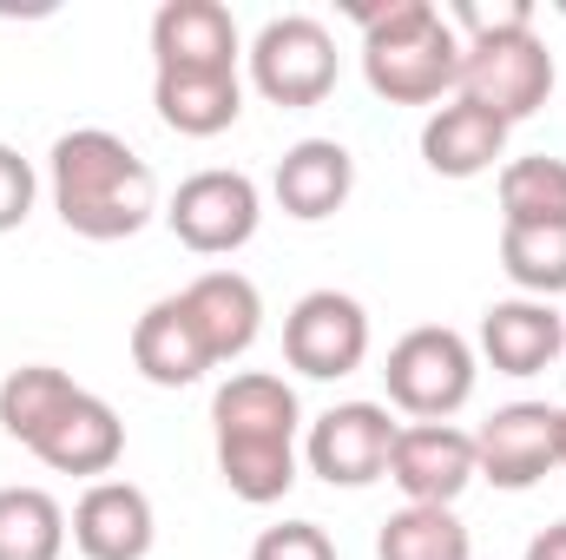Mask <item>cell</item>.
Masks as SVG:
<instances>
[{
	"instance_id": "1",
	"label": "cell",
	"mask_w": 566,
	"mask_h": 560,
	"mask_svg": "<svg viewBox=\"0 0 566 560\" xmlns=\"http://www.w3.org/2000/svg\"><path fill=\"white\" fill-rule=\"evenodd\" d=\"M46 191H53V211L73 238H93V245H119V238H139L158 211V178L133 145L106 126H80V133H60L46 152Z\"/></svg>"
},
{
	"instance_id": "2",
	"label": "cell",
	"mask_w": 566,
	"mask_h": 560,
	"mask_svg": "<svg viewBox=\"0 0 566 560\" xmlns=\"http://www.w3.org/2000/svg\"><path fill=\"white\" fill-rule=\"evenodd\" d=\"M296 428H303V403L271 370H244L211 396L218 475L238 501L271 508L296 488Z\"/></svg>"
},
{
	"instance_id": "3",
	"label": "cell",
	"mask_w": 566,
	"mask_h": 560,
	"mask_svg": "<svg viewBox=\"0 0 566 560\" xmlns=\"http://www.w3.org/2000/svg\"><path fill=\"white\" fill-rule=\"evenodd\" d=\"M363 27V80L389 106H434L461 80V33L434 0H369L349 7Z\"/></svg>"
},
{
	"instance_id": "4",
	"label": "cell",
	"mask_w": 566,
	"mask_h": 560,
	"mask_svg": "<svg viewBox=\"0 0 566 560\" xmlns=\"http://www.w3.org/2000/svg\"><path fill=\"white\" fill-rule=\"evenodd\" d=\"M554 93V53L534 27H514V33H488V40H461V80H454V100L494 113L507 133L521 120H534Z\"/></svg>"
},
{
	"instance_id": "5",
	"label": "cell",
	"mask_w": 566,
	"mask_h": 560,
	"mask_svg": "<svg viewBox=\"0 0 566 560\" xmlns=\"http://www.w3.org/2000/svg\"><path fill=\"white\" fill-rule=\"evenodd\" d=\"M382 383H389V403H396L402 416L448 422L454 409H468V396H474V350H468L461 330L422 323V330H409V336L389 350Z\"/></svg>"
},
{
	"instance_id": "6",
	"label": "cell",
	"mask_w": 566,
	"mask_h": 560,
	"mask_svg": "<svg viewBox=\"0 0 566 560\" xmlns=\"http://www.w3.org/2000/svg\"><path fill=\"white\" fill-rule=\"evenodd\" d=\"M251 86L283 106V113H296V106H323L329 93H336V40H329V27L323 20H310V13H277V20H264V33L251 40Z\"/></svg>"
},
{
	"instance_id": "7",
	"label": "cell",
	"mask_w": 566,
	"mask_h": 560,
	"mask_svg": "<svg viewBox=\"0 0 566 560\" xmlns=\"http://www.w3.org/2000/svg\"><path fill=\"white\" fill-rule=\"evenodd\" d=\"M258 218H264L258 185H251L244 172H224V165L191 172V178L178 185V198L165 205L171 238H178L185 251H198V258H231V251H244V245L258 238Z\"/></svg>"
},
{
	"instance_id": "8",
	"label": "cell",
	"mask_w": 566,
	"mask_h": 560,
	"mask_svg": "<svg viewBox=\"0 0 566 560\" xmlns=\"http://www.w3.org/2000/svg\"><path fill=\"white\" fill-rule=\"evenodd\" d=\"M369 356V310L349 290H310L283 317V363L310 383L356 376Z\"/></svg>"
},
{
	"instance_id": "9",
	"label": "cell",
	"mask_w": 566,
	"mask_h": 560,
	"mask_svg": "<svg viewBox=\"0 0 566 560\" xmlns=\"http://www.w3.org/2000/svg\"><path fill=\"white\" fill-rule=\"evenodd\" d=\"M396 435H402V422H389L382 403H336V409H323V416L310 422L303 462L329 488H369V481L389 475Z\"/></svg>"
},
{
	"instance_id": "10",
	"label": "cell",
	"mask_w": 566,
	"mask_h": 560,
	"mask_svg": "<svg viewBox=\"0 0 566 560\" xmlns=\"http://www.w3.org/2000/svg\"><path fill=\"white\" fill-rule=\"evenodd\" d=\"M474 468L481 481L521 495L534 481H547V468H560V409L547 403H507L474 428Z\"/></svg>"
},
{
	"instance_id": "11",
	"label": "cell",
	"mask_w": 566,
	"mask_h": 560,
	"mask_svg": "<svg viewBox=\"0 0 566 560\" xmlns=\"http://www.w3.org/2000/svg\"><path fill=\"white\" fill-rule=\"evenodd\" d=\"M474 435L454 428V422H409L396 435V455H389V481L416 501V508H454L461 488L474 481Z\"/></svg>"
},
{
	"instance_id": "12",
	"label": "cell",
	"mask_w": 566,
	"mask_h": 560,
	"mask_svg": "<svg viewBox=\"0 0 566 560\" xmlns=\"http://www.w3.org/2000/svg\"><path fill=\"white\" fill-rule=\"evenodd\" d=\"M27 448H33L53 475H93V481H106V475L119 468V455H126V422H119V409H113L106 396L73 390V396L60 403V416L46 422Z\"/></svg>"
},
{
	"instance_id": "13",
	"label": "cell",
	"mask_w": 566,
	"mask_h": 560,
	"mask_svg": "<svg viewBox=\"0 0 566 560\" xmlns=\"http://www.w3.org/2000/svg\"><path fill=\"white\" fill-rule=\"evenodd\" d=\"M238 20L218 0H165L151 13V66L158 73H238Z\"/></svg>"
},
{
	"instance_id": "14",
	"label": "cell",
	"mask_w": 566,
	"mask_h": 560,
	"mask_svg": "<svg viewBox=\"0 0 566 560\" xmlns=\"http://www.w3.org/2000/svg\"><path fill=\"white\" fill-rule=\"evenodd\" d=\"M73 548L86 560H145L151 541H158V521H151V495L139 481H93L66 521Z\"/></svg>"
},
{
	"instance_id": "15",
	"label": "cell",
	"mask_w": 566,
	"mask_h": 560,
	"mask_svg": "<svg viewBox=\"0 0 566 560\" xmlns=\"http://www.w3.org/2000/svg\"><path fill=\"white\" fill-rule=\"evenodd\" d=\"M566 350V317L541 297H507L481 310V356L501 376H541Z\"/></svg>"
},
{
	"instance_id": "16",
	"label": "cell",
	"mask_w": 566,
	"mask_h": 560,
	"mask_svg": "<svg viewBox=\"0 0 566 560\" xmlns=\"http://www.w3.org/2000/svg\"><path fill=\"white\" fill-rule=\"evenodd\" d=\"M271 191H277L283 218L323 225V218H336V211L349 205V191H356V158H349V145H336V139H296L277 158Z\"/></svg>"
},
{
	"instance_id": "17",
	"label": "cell",
	"mask_w": 566,
	"mask_h": 560,
	"mask_svg": "<svg viewBox=\"0 0 566 560\" xmlns=\"http://www.w3.org/2000/svg\"><path fill=\"white\" fill-rule=\"evenodd\" d=\"M178 297H185L211 363H238L258 343V330H264V297H258V283L244 271H205V278L185 283Z\"/></svg>"
},
{
	"instance_id": "18",
	"label": "cell",
	"mask_w": 566,
	"mask_h": 560,
	"mask_svg": "<svg viewBox=\"0 0 566 560\" xmlns=\"http://www.w3.org/2000/svg\"><path fill=\"white\" fill-rule=\"evenodd\" d=\"M133 370L158 390H191L205 370H218L198 323H191V310H185V297H158L133 323Z\"/></svg>"
},
{
	"instance_id": "19",
	"label": "cell",
	"mask_w": 566,
	"mask_h": 560,
	"mask_svg": "<svg viewBox=\"0 0 566 560\" xmlns=\"http://www.w3.org/2000/svg\"><path fill=\"white\" fill-rule=\"evenodd\" d=\"M507 158V126L468 100H448L434 106L422 126V165L434 178H481Z\"/></svg>"
},
{
	"instance_id": "20",
	"label": "cell",
	"mask_w": 566,
	"mask_h": 560,
	"mask_svg": "<svg viewBox=\"0 0 566 560\" xmlns=\"http://www.w3.org/2000/svg\"><path fill=\"white\" fill-rule=\"evenodd\" d=\"M151 106L178 139H218L244 113V80L238 73H158Z\"/></svg>"
},
{
	"instance_id": "21",
	"label": "cell",
	"mask_w": 566,
	"mask_h": 560,
	"mask_svg": "<svg viewBox=\"0 0 566 560\" xmlns=\"http://www.w3.org/2000/svg\"><path fill=\"white\" fill-rule=\"evenodd\" d=\"M376 560H474V535L454 508H396L376 535Z\"/></svg>"
},
{
	"instance_id": "22",
	"label": "cell",
	"mask_w": 566,
	"mask_h": 560,
	"mask_svg": "<svg viewBox=\"0 0 566 560\" xmlns=\"http://www.w3.org/2000/svg\"><path fill=\"white\" fill-rule=\"evenodd\" d=\"M66 508L46 488H0V560H60Z\"/></svg>"
},
{
	"instance_id": "23",
	"label": "cell",
	"mask_w": 566,
	"mask_h": 560,
	"mask_svg": "<svg viewBox=\"0 0 566 560\" xmlns=\"http://www.w3.org/2000/svg\"><path fill=\"white\" fill-rule=\"evenodd\" d=\"M501 271L521 283V297H560L566 290V218L554 225H501Z\"/></svg>"
},
{
	"instance_id": "24",
	"label": "cell",
	"mask_w": 566,
	"mask_h": 560,
	"mask_svg": "<svg viewBox=\"0 0 566 560\" xmlns=\"http://www.w3.org/2000/svg\"><path fill=\"white\" fill-rule=\"evenodd\" d=\"M80 383L66 376V370H53V363H20V370H7V383H0V428L27 448L46 422L60 416V403L73 396Z\"/></svg>"
},
{
	"instance_id": "25",
	"label": "cell",
	"mask_w": 566,
	"mask_h": 560,
	"mask_svg": "<svg viewBox=\"0 0 566 560\" xmlns=\"http://www.w3.org/2000/svg\"><path fill=\"white\" fill-rule=\"evenodd\" d=\"M566 218V158H507L501 165V225H554Z\"/></svg>"
},
{
	"instance_id": "26",
	"label": "cell",
	"mask_w": 566,
	"mask_h": 560,
	"mask_svg": "<svg viewBox=\"0 0 566 560\" xmlns=\"http://www.w3.org/2000/svg\"><path fill=\"white\" fill-rule=\"evenodd\" d=\"M448 27L461 40H488V33H514V27H534V7L527 0H454L448 7Z\"/></svg>"
},
{
	"instance_id": "27",
	"label": "cell",
	"mask_w": 566,
	"mask_h": 560,
	"mask_svg": "<svg viewBox=\"0 0 566 560\" xmlns=\"http://www.w3.org/2000/svg\"><path fill=\"white\" fill-rule=\"evenodd\" d=\"M251 560H336V541L316 521H277V528L258 535Z\"/></svg>"
},
{
	"instance_id": "28",
	"label": "cell",
	"mask_w": 566,
	"mask_h": 560,
	"mask_svg": "<svg viewBox=\"0 0 566 560\" xmlns=\"http://www.w3.org/2000/svg\"><path fill=\"white\" fill-rule=\"evenodd\" d=\"M33 198H40L33 165H27L13 145H0V238H7V231H20V225L33 218Z\"/></svg>"
},
{
	"instance_id": "29",
	"label": "cell",
	"mask_w": 566,
	"mask_h": 560,
	"mask_svg": "<svg viewBox=\"0 0 566 560\" xmlns=\"http://www.w3.org/2000/svg\"><path fill=\"white\" fill-rule=\"evenodd\" d=\"M527 560H566V521H554V528H541V535L527 541Z\"/></svg>"
},
{
	"instance_id": "30",
	"label": "cell",
	"mask_w": 566,
	"mask_h": 560,
	"mask_svg": "<svg viewBox=\"0 0 566 560\" xmlns=\"http://www.w3.org/2000/svg\"><path fill=\"white\" fill-rule=\"evenodd\" d=\"M560 468H566V409H560Z\"/></svg>"
}]
</instances>
